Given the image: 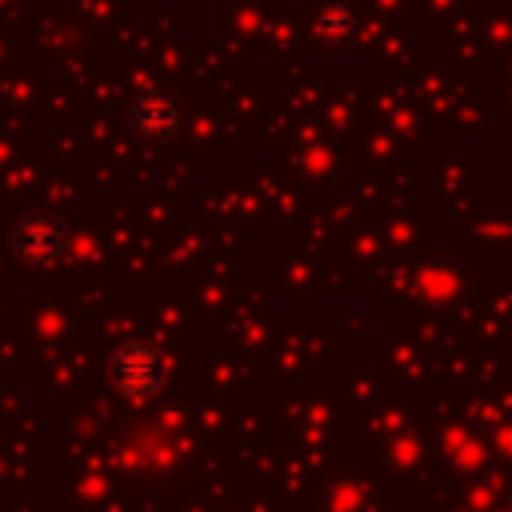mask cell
<instances>
[{"label":"cell","instance_id":"obj_2","mask_svg":"<svg viewBox=\"0 0 512 512\" xmlns=\"http://www.w3.org/2000/svg\"><path fill=\"white\" fill-rule=\"evenodd\" d=\"M12 248L28 264H56L64 256V228L52 216H24L12 228Z\"/></svg>","mask_w":512,"mask_h":512},{"label":"cell","instance_id":"obj_1","mask_svg":"<svg viewBox=\"0 0 512 512\" xmlns=\"http://www.w3.org/2000/svg\"><path fill=\"white\" fill-rule=\"evenodd\" d=\"M164 356L152 348V344H124L112 360H108V376H112V388L120 396H132V400H144V396H156L160 384H164Z\"/></svg>","mask_w":512,"mask_h":512}]
</instances>
